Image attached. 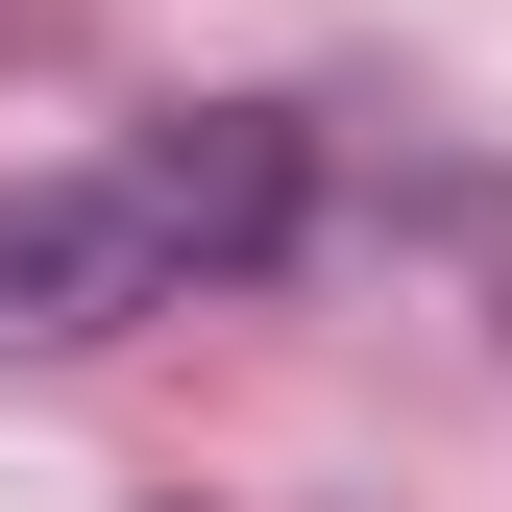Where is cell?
Returning a JSON list of instances; mask_svg holds the SVG:
<instances>
[{
    "mask_svg": "<svg viewBox=\"0 0 512 512\" xmlns=\"http://www.w3.org/2000/svg\"><path fill=\"white\" fill-rule=\"evenodd\" d=\"M293 244V122H122V147L0 196V342H98V317H196L220 269Z\"/></svg>",
    "mask_w": 512,
    "mask_h": 512,
    "instance_id": "obj_1",
    "label": "cell"
}]
</instances>
